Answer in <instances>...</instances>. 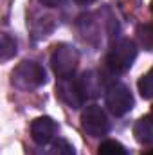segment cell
<instances>
[{"mask_svg": "<svg viewBox=\"0 0 153 155\" xmlns=\"http://www.w3.org/2000/svg\"><path fill=\"white\" fill-rule=\"evenodd\" d=\"M49 155H76V150H74V146H72L69 141H65V139H56V141L50 144Z\"/></svg>", "mask_w": 153, "mask_h": 155, "instance_id": "cell-13", "label": "cell"}, {"mask_svg": "<svg viewBox=\"0 0 153 155\" xmlns=\"http://www.w3.org/2000/svg\"><path fill=\"white\" fill-rule=\"evenodd\" d=\"M81 87L85 90V96H97L101 92V88L105 87V79L101 78V74H97L96 71H88L79 78Z\"/></svg>", "mask_w": 153, "mask_h": 155, "instance_id": "cell-9", "label": "cell"}, {"mask_svg": "<svg viewBox=\"0 0 153 155\" xmlns=\"http://www.w3.org/2000/svg\"><path fill=\"white\" fill-rule=\"evenodd\" d=\"M133 135L141 144H151L153 143V114L141 117L133 126Z\"/></svg>", "mask_w": 153, "mask_h": 155, "instance_id": "cell-8", "label": "cell"}, {"mask_svg": "<svg viewBox=\"0 0 153 155\" xmlns=\"http://www.w3.org/2000/svg\"><path fill=\"white\" fill-rule=\"evenodd\" d=\"M150 9H151V13H153V0H151V4H150Z\"/></svg>", "mask_w": 153, "mask_h": 155, "instance_id": "cell-18", "label": "cell"}, {"mask_svg": "<svg viewBox=\"0 0 153 155\" xmlns=\"http://www.w3.org/2000/svg\"><path fill=\"white\" fill-rule=\"evenodd\" d=\"M56 134H58V124L52 117H38L31 124V135H33L34 143H38V144L50 143Z\"/></svg>", "mask_w": 153, "mask_h": 155, "instance_id": "cell-7", "label": "cell"}, {"mask_svg": "<svg viewBox=\"0 0 153 155\" xmlns=\"http://www.w3.org/2000/svg\"><path fill=\"white\" fill-rule=\"evenodd\" d=\"M137 40H139V43L146 51H153V24L139 25V29H137Z\"/></svg>", "mask_w": 153, "mask_h": 155, "instance_id": "cell-10", "label": "cell"}, {"mask_svg": "<svg viewBox=\"0 0 153 155\" xmlns=\"http://www.w3.org/2000/svg\"><path fill=\"white\" fill-rule=\"evenodd\" d=\"M105 101H106L108 110L117 117L124 116L126 112H130L133 108V96H132L130 88L121 83H112L106 88Z\"/></svg>", "mask_w": 153, "mask_h": 155, "instance_id": "cell-6", "label": "cell"}, {"mask_svg": "<svg viewBox=\"0 0 153 155\" xmlns=\"http://www.w3.org/2000/svg\"><path fill=\"white\" fill-rule=\"evenodd\" d=\"M15 54H16V41H15V38H11L9 35H2V49H0L2 61H7Z\"/></svg>", "mask_w": 153, "mask_h": 155, "instance_id": "cell-14", "label": "cell"}, {"mask_svg": "<svg viewBox=\"0 0 153 155\" xmlns=\"http://www.w3.org/2000/svg\"><path fill=\"white\" fill-rule=\"evenodd\" d=\"M135 58H137V45L132 40L122 38V40H117L110 47V51H108V54L105 58V63L110 69V72L122 74L133 65Z\"/></svg>", "mask_w": 153, "mask_h": 155, "instance_id": "cell-1", "label": "cell"}, {"mask_svg": "<svg viewBox=\"0 0 153 155\" xmlns=\"http://www.w3.org/2000/svg\"><path fill=\"white\" fill-rule=\"evenodd\" d=\"M142 155H153V150H148V152H144Z\"/></svg>", "mask_w": 153, "mask_h": 155, "instance_id": "cell-17", "label": "cell"}, {"mask_svg": "<svg viewBox=\"0 0 153 155\" xmlns=\"http://www.w3.org/2000/svg\"><path fill=\"white\" fill-rule=\"evenodd\" d=\"M77 4H90V2H94V0H76Z\"/></svg>", "mask_w": 153, "mask_h": 155, "instance_id": "cell-16", "label": "cell"}, {"mask_svg": "<svg viewBox=\"0 0 153 155\" xmlns=\"http://www.w3.org/2000/svg\"><path fill=\"white\" fill-rule=\"evenodd\" d=\"M151 114H153V108H151Z\"/></svg>", "mask_w": 153, "mask_h": 155, "instance_id": "cell-19", "label": "cell"}, {"mask_svg": "<svg viewBox=\"0 0 153 155\" xmlns=\"http://www.w3.org/2000/svg\"><path fill=\"white\" fill-rule=\"evenodd\" d=\"M77 63H79V54H77L76 47H72L69 43H60L54 47V51L50 54V67L58 78L74 76Z\"/></svg>", "mask_w": 153, "mask_h": 155, "instance_id": "cell-3", "label": "cell"}, {"mask_svg": "<svg viewBox=\"0 0 153 155\" xmlns=\"http://www.w3.org/2000/svg\"><path fill=\"white\" fill-rule=\"evenodd\" d=\"M11 81L20 90H33L47 81V74H45V69L36 61H22L13 71Z\"/></svg>", "mask_w": 153, "mask_h": 155, "instance_id": "cell-2", "label": "cell"}, {"mask_svg": "<svg viewBox=\"0 0 153 155\" xmlns=\"http://www.w3.org/2000/svg\"><path fill=\"white\" fill-rule=\"evenodd\" d=\"M45 5H49V7H56V5H61L65 0H41Z\"/></svg>", "mask_w": 153, "mask_h": 155, "instance_id": "cell-15", "label": "cell"}, {"mask_svg": "<svg viewBox=\"0 0 153 155\" xmlns=\"http://www.w3.org/2000/svg\"><path fill=\"white\" fill-rule=\"evenodd\" d=\"M137 87H139V92L144 99H153V67L146 74L141 76Z\"/></svg>", "mask_w": 153, "mask_h": 155, "instance_id": "cell-11", "label": "cell"}, {"mask_svg": "<svg viewBox=\"0 0 153 155\" xmlns=\"http://www.w3.org/2000/svg\"><path fill=\"white\" fill-rule=\"evenodd\" d=\"M97 155H128L126 148L119 143V141H105L101 143L99 150H97Z\"/></svg>", "mask_w": 153, "mask_h": 155, "instance_id": "cell-12", "label": "cell"}, {"mask_svg": "<svg viewBox=\"0 0 153 155\" xmlns=\"http://www.w3.org/2000/svg\"><path fill=\"white\" fill-rule=\"evenodd\" d=\"M81 128L90 137H101L106 135V132L110 130V121L101 107L88 105L81 114Z\"/></svg>", "mask_w": 153, "mask_h": 155, "instance_id": "cell-4", "label": "cell"}, {"mask_svg": "<svg viewBox=\"0 0 153 155\" xmlns=\"http://www.w3.org/2000/svg\"><path fill=\"white\" fill-rule=\"evenodd\" d=\"M56 96H58L65 105H69L70 108H79V107H83V103H85V99H86L79 78L76 79L74 76L58 78V83H56Z\"/></svg>", "mask_w": 153, "mask_h": 155, "instance_id": "cell-5", "label": "cell"}]
</instances>
